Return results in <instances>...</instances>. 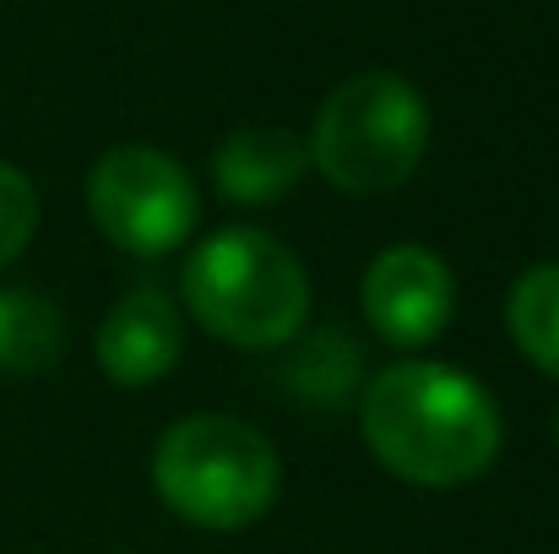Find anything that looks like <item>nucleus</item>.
Wrapping results in <instances>:
<instances>
[{"instance_id":"obj_5","label":"nucleus","mask_w":559,"mask_h":554,"mask_svg":"<svg viewBox=\"0 0 559 554\" xmlns=\"http://www.w3.org/2000/svg\"><path fill=\"white\" fill-rule=\"evenodd\" d=\"M98 228L131 256H164L195 228V185L158 148H115L87 175Z\"/></svg>"},{"instance_id":"obj_7","label":"nucleus","mask_w":559,"mask_h":554,"mask_svg":"<svg viewBox=\"0 0 559 554\" xmlns=\"http://www.w3.org/2000/svg\"><path fill=\"white\" fill-rule=\"evenodd\" d=\"M180 310L158 288L126 294L98 327V369L120 386H153L180 359Z\"/></svg>"},{"instance_id":"obj_4","label":"nucleus","mask_w":559,"mask_h":554,"mask_svg":"<svg viewBox=\"0 0 559 554\" xmlns=\"http://www.w3.org/2000/svg\"><path fill=\"white\" fill-rule=\"evenodd\" d=\"M429 148V104L391 71L348 76L316 115L310 164L348 196L402 185Z\"/></svg>"},{"instance_id":"obj_1","label":"nucleus","mask_w":559,"mask_h":554,"mask_svg":"<svg viewBox=\"0 0 559 554\" xmlns=\"http://www.w3.org/2000/svg\"><path fill=\"white\" fill-rule=\"evenodd\" d=\"M359 424H365V446L396 479L429 490L478 479L495 462L506 435L495 397L467 369L429 365V359L380 369L365 386Z\"/></svg>"},{"instance_id":"obj_12","label":"nucleus","mask_w":559,"mask_h":554,"mask_svg":"<svg viewBox=\"0 0 559 554\" xmlns=\"http://www.w3.org/2000/svg\"><path fill=\"white\" fill-rule=\"evenodd\" d=\"M33 228H38V190L22 169L0 164V267L33 239Z\"/></svg>"},{"instance_id":"obj_11","label":"nucleus","mask_w":559,"mask_h":554,"mask_svg":"<svg viewBox=\"0 0 559 554\" xmlns=\"http://www.w3.org/2000/svg\"><path fill=\"white\" fill-rule=\"evenodd\" d=\"M354 375H359V349L348 343V332H316L299 354H294V365H288V380H294V391H305V397H343L348 386H354Z\"/></svg>"},{"instance_id":"obj_2","label":"nucleus","mask_w":559,"mask_h":554,"mask_svg":"<svg viewBox=\"0 0 559 554\" xmlns=\"http://www.w3.org/2000/svg\"><path fill=\"white\" fill-rule=\"evenodd\" d=\"M190 316L234 349L294 343L310 310V283L294 250L266 228H223L186 261Z\"/></svg>"},{"instance_id":"obj_8","label":"nucleus","mask_w":559,"mask_h":554,"mask_svg":"<svg viewBox=\"0 0 559 554\" xmlns=\"http://www.w3.org/2000/svg\"><path fill=\"white\" fill-rule=\"evenodd\" d=\"M305 169L310 148L283 126H239L212 158L217 190L228 201H277L283 190L305 180Z\"/></svg>"},{"instance_id":"obj_9","label":"nucleus","mask_w":559,"mask_h":554,"mask_svg":"<svg viewBox=\"0 0 559 554\" xmlns=\"http://www.w3.org/2000/svg\"><path fill=\"white\" fill-rule=\"evenodd\" d=\"M60 310L33 288H0V375H38L60 359Z\"/></svg>"},{"instance_id":"obj_3","label":"nucleus","mask_w":559,"mask_h":554,"mask_svg":"<svg viewBox=\"0 0 559 554\" xmlns=\"http://www.w3.org/2000/svg\"><path fill=\"white\" fill-rule=\"evenodd\" d=\"M153 484L190 528L234 533L272 511L277 500V451L261 429L228 413L180 419L153 451Z\"/></svg>"},{"instance_id":"obj_13","label":"nucleus","mask_w":559,"mask_h":554,"mask_svg":"<svg viewBox=\"0 0 559 554\" xmlns=\"http://www.w3.org/2000/svg\"><path fill=\"white\" fill-rule=\"evenodd\" d=\"M555 435H559V419H555Z\"/></svg>"},{"instance_id":"obj_6","label":"nucleus","mask_w":559,"mask_h":554,"mask_svg":"<svg viewBox=\"0 0 559 554\" xmlns=\"http://www.w3.org/2000/svg\"><path fill=\"white\" fill-rule=\"evenodd\" d=\"M456 305L451 267L424 245H391L365 272V316L391 349H424L445 332Z\"/></svg>"},{"instance_id":"obj_10","label":"nucleus","mask_w":559,"mask_h":554,"mask_svg":"<svg viewBox=\"0 0 559 554\" xmlns=\"http://www.w3.org/2000/svg\"><path fill=\"white\" fill-rule=\"evenodd\" d=\"M506 321H511L516 349L544 369L549 380H559V267L522 272V283L511 288Z\"/></svg>"}]
</instances>
